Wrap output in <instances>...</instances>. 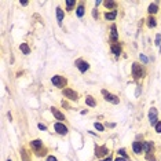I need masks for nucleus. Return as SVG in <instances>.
Wrapping results in <instances>:
<instances>
[{
  "mask_svg": "<svg viewBox=\"0 0 161 161\" xmlns=\"http://www.w3.org/2000/svg\"><path fill=\"white\" fill-rule=\"evenodd\" d=\"M51 81H52V84L55 87H58V88H62V87L66 86V79H64L62 76H54L52 79H51Z\"/></svg>",
  "mask_w": 161,
  "mask_h": 161,
  "instance_id": "nucleus-1",
  "label": "nucleus"
},
{
  "mask_svg": "<svg viewBox=\"0 0 161 161\" xmlns=\"http://www.w3.org/2000/svg\"><path fill=\"white\" fill-rule=\"evenodd\" d=\"M132 75L135 79H140V77H143V69L142 66H140L139 64H134L132 65Z\"/></svg>",
  "mask_w": 161,
  "mask_h": 161,
  "instance_id": "nucleus-2",
  "label": "nucleus"
},
{
  "mask_svg": "<svg viewBox=\"0 0 161 161\" xmlns=\"http://www.w3.org/2000/svg\"><path fill=\"white\" fill-rule=\"evenodd\" d=\"M64 95L66 98H69L70 100H77V92L76 91H73V89H70V88H65L64 89Z\"/></svg>",
  "mask_w": 161,
  "mask_h": 161,
  "instance_id": "nucleus-3",
  "label": "nucleus"
},
{
  "mask_svg": "<svg viewBox=\"0 0 161 161\" xmlns=\"http://www.w3.org/2000/svg\"><path fill=\"white\" fill-rule=\"evenodd\" d=\"M76 66L79 68V70L81 72V73L87 72V70H88V68H89V65L87 64L86 61H83V59H77V61H76Z\"/></svg>",
  "mask_w": 161,
  "mask_h": 161,
  "instance_id": "nucleus-4",
  "label": "nucleus"
},
{
  "mask_svg": "<svg viewBox=\"0 0 161 161\" xmlns=\"http://www.w3.org/2000/svg\"><path fill=\"white\" fill-rule=\"evenodd\" d=\"M54 129H55L58 134H61V135H66V134H68V127L61 124V123H57V124L54 125Z\"/></svg>",
  "mask_w": 161,
  "mask_h": 161,
  "instance_id": "nucleus-5",
  "label": "nucleus"
},
{
  "mask_svg": "<svg viewBox=\"0 0 161 161\" xmlns=\"http://www.w3.org/2000/svg\"><path fill=\"white\" fill-rule=\"evenodd\" d=\"M109 153V150H107L106 146H97V149H95V156L97 157H103V156H106V154Z\"/></svg>",
  "mask_w": 161,
  "mask_h": 161,
  "instance_id": "nucleus-6",
  "label": "nucleus"
},
{
  "mask_svg": "<svg viewBox=\"0 0 161 161\" xmlns=\"http://www.w3.org/2000/svg\"><path fill=\"white\" fill-rule=\"evenodd\" d=\"M149 120H150L151 124H157V110L154 109V107H151L150 112H149Z\"/></svg>",
  "mask_w": 161,
  "mask_h": 161,
  "instance_id": "nucleus-7",
  "label": "nucleus"
},
{
  "mask_svg": "<svg viewBox=\"0 0 161 161\" xmlns=\"http://www.w3.org/2000/svg\"><path fill=\"white\" fill-rule=\"evenodd\" d=\"M103 92V95H105V99L106 100H110L112 103H114V105H117L120 100H118V98L116 97V95H112V94H107L106 91H102Z\"/></svg>",
  "mask_w": 161,
  "mask_h": 161,
  "instance_id": "nucleus-8",
  "label": "nucleus"
},
{
  "mask_svg": "<svg viewBox=\"0 0 161 161\" xmlns=\"http://www.w3.org/2000/svg\"><path fill=\"white\" fill-rule=\"evenodd\" d=\"M30 145H32V147L36 150V153H37V154H41V147H43V143H41V140H39V139H37V140H33Z\"/></svg>",
  "mask_w": 161,
  "mask_h": 161,
  "instance_id": "nucleus-9",
  "label": "nucleus"
},
{
  "mask_svg": "<svg viewBox=\"0 0 161 161\" xmlns=\"http://www.w3.org/2000/svg\"><path fill=\"white\" fill-rule=\"evenodd\" d=\"M153 142H150V140H147V142H143V151H146V154L151 153V150H153Z\"/></svg>",
  "mask_w": 161,
  "mask_h": 161,
  "instance_id": "nucleus-10",
  "label": "nucleus"
},
{
  "mask_svg": "<svg viewBox=\"0 0 161 161\" xmlns=\"http://www.w3.org/2000/svg\"><path fill=\"white\" fill-rule=\"evenodd\" d=\"M132 149H134V151H135L136 154L142 153V150H143V142H134L132 143Z\"/></svg>",
  "mask_w": 161,
  "mask_h": 161,
  "instance_id": "nucleus-11",
  "label": "nucleus"
},
{
  "mask_svg": "<svg viewBox=\"0 0 161 161\" xmlns=\"http://www.w3.org/2000/svg\"><path fill=\"white\" fill-rule=\"evenodd\" d=\"M51 112H52V114L55 116V118H57V120H59V121H64V120H65V116L62 114V113L58 110V109L52 107V109H51Z\"/></svg>",
  "mask_w": 161,
  "mask_h": 161,
  "instance_id": "nucleus-12",
  "label": "nucleus"
},
{
  "mask_svg": "<svg viewBox=\"0 0 161 161\" xmlns=\"http://www.w3.org/2000/svg\"><path fill=\"white\" fill-rule=\"evenodd\" d=\"M112 51H113L114 55H120V54H121V47L118 46V44H113V46H112Z\"/></svg>",
  "mask_w": 161,
  "mask_h": 161,
  "instance_id": "nucleus-13",
  "label": "nucleus"
},
{
  "mask_svg": "<svg viewBox=\"0 0 161 161\" xmlns=\"http://www.w3.org/2000/svg\"><path fill=\"white\" fill-rule=\"evenodd\" d=\"M57 18H58V24H61L62 19H64V11H62L61 7L57 8Z\"/></svg>",
  "mask_w": 161,
  "mask_h": 161,
  "instance_id": "nucleus-14",
  "label": "nucleus"
},
{
  "mask_svg": "<svg viewBox=\"0 0 161 161\" xmlns=\"http://www.w3.org/2000/svg\"><path fill=\"white\" fill-rule=\"evenodd\" d=\"M86 103L88 105V106L94 107V106H95V105H97V102H95V99H94L92 97H89V95H88V97L86 98Z\"/></svg>",
  "mask_w": 161,
  "mask_h": 161,
  "instance_id": "nucleus-15",
  "label": "nucleus"
},
{
  "mask_svg": "<svg viewBox=\"0 0 161 161\" xmlns=\"http://www.w3.org/2000/svg\"><path fill=\"white\" fill-rule=\"evenodd\" d=\"M116 17H117V11L116 10H113L112 13H106V14H105V18H106V19H114Z\"/></svg>",
  "mask_w": 161,
  "mask_h": 161,
  "instance_id": "nucleus-16",
  "label": "nucleus"
},
{
  "mask_svg": "<svg viewBox=\"0 0 161 161\" xmlns=\"http://www.w3.org/2000/svg\"><path fill=\"white\" fill-rule=\"evenodd\" d=\"M19 48H21V51L24 54H29V52H30V48L28 47V44H26V43H22L21 46H19Z\"/></svg>",
  "mask_w": 161,
  "mask_h": 161,
  "instance_id": "nucleus-17",
  "label": "nucleus"
},
{
  "mask_svg": "<svg viewBox=\"0 0 161 161\" xmlns=\"http://www.w3.org/2000/svg\"><path fill=\"white\" fill-rule=\"evenodd\" d=\"M147 25H149V28H154V26L157 25V22H156V19L153 17H150L147 19Z\"/></svg>",
  "mask_w": 161,
  "mask_h": 161,
  "instance_id": "nucleus-18",
  "label": "nucleus"
},
{
  "mask_svg": "<svg viewBox=\"0 0 161 161\" xmlns=\"http://www.w3.org/2000/svg\"><path fill=\"white\" fill-rule=\"evenodd\" d=\"M149 13H150V14H156V13H157V4L156 3L150 4V6H149Z\"/></svg>",
  "mask_w": 161,
  "mask_h": 161,
  "instance_id": "nucleus-19",
  "label": "nucleus"
},
{
  "mask_svg": "<svg viewBox=\"0 0 161 161\" xmlns=\"http://www.w3.org/2000/svg\"><path fill=\"white\" fill-rule=\"evenodd\" d=\"M112 39L117 40V29H116V25H112Z\"/></svg>",
  "mask_w": 161,
  "mask_h": 161,
  "instance_id": "nucleus-20",
  "label": "nucleus"
},
{
  "mask_svg": "<svg viewBox=\"0 0 161 161\" xmlns=\"http://www.w3.org/2000/svg\"><path fill=\"white\" fill-rule=\"evenodd\" d=\"M75 4H76L75 0H68V1H66V7H68V10L70 11L72 8H73V6H75Z\"/></svg>",
  "mask_w": 161,
  "mask_h": 161,
  "instance_id": "nucleus-21",
  "label": "nucleus"
},
{
  "mask_svg": "<svg viewBox=\"0 0 161 161\" xmlns=\"http://www.w3.org/2000/svg\"><path fill=\"white\" fill-rule=\"evenodd\" d=\"M105 6H106L107 8H114L116 7V1H105Z\"/></svg>",
  "mask_w": 161,
  "mask_h": 161,
  "instance_id": "nucleus-22",
  "label": "nucleus"
},
{
  "mask_svg": "<svg viewBox=\"0 0 161 161\" xmlns=\"http://www.w3.org/2000/svg\"><path fill=\"white\" fill-rule=\"evenodd\" d=\"M84 15V7L83 6H79L77 7V17H83Z\"/></svg>",
  "mask_w": 161,
  "mask_h": 161,
  "instance_id": "nucleus-23",
  "label": "nucleus"
},
{
  "mask_svg": "<svg viewBox=\"0 0 161 161\" xmlns=\"http://www.w3.org/2000/svg\"><path fill=\"white\" fill-rule=\"evenodd\" d=\"M95 128H97L98 131H103V125L99 124V123H95Z\"/></svg>",
  "mask_w": 161,
  "mask_h": 161,
  "instance_id": "nucleus-24",
  "label": "nucleus"
},
{
  "mask_svg": "<svg viewBox=\"0 0 161 161\" xmlns=\"http://www.w3.org/2000/svg\"><path fill=\"white\" fill-rule=\"evenodd\" d=\"M146 158H147L149 161H156V158H154V156H151V153L146 154Z\"/></svg>",
  "mask_w": 161,
  "mask_h": 161,
  "instance_id": "nucleus-25",
  "label": "nucleus"
},
{
  "mask_svg": "<svg viewBox=\"0 0 161 161\" xmlns=\"http://www.w3.org/2000/svg\"><path fill=\"white\" fill-rule=\"evenodd\" d=\"M156 131H157L158 134H161V123H160V121L156 124Z\"/></svg>",
  "mask_w": 161,
  "mask_h": 161,
  "instance_id": "nucleus-26",
  "label": "nucleus"
},
{
  "mask_svg": "<svg viewBox=\"0 0 161 161\" xmlns=\"http://www.w3.org/2000/svg\"><path fill=\"white\" fill-rule=\"evenodd\" d=\"M47 161H58V160H57L55 157H54V156H50V157L47 158Z\"/></svg>",
  "mask_w": 161,
  "mask_h": 161,
  "instance_id": "nucleus-27",
  "label": "nucleus"
},
{
  "mask_svg": "<svg viewBox=\"0 0 161 161\" xmlns=\"http://www.w3.org/2000/svg\"><path fill=\"white\" fill-rule=\"evenodd\" d=\"M118 153L121 154V156H124V157H127V154H125V150H118Z\"/></svg>",
  "mask_w": 161,
  "mask_h": 161,
  "instance_id": "nucleus-28",
  "label": "nucleus"
},
{
  "mask_svg": "<svg viewBox=\"0 0 161 161\" xmlns=\"http://www.w3.org/2000/svg\"><path fill=\"white\" fill-rule=\"evenodd\" d=\"M140 59H142L143 62H147V58L145 57V55H140Z\"/></svg>",
  "mask_w": 161,
  "mask_h": 161,
  "instance_id": "nucleus-29",
  "label": "nucleus"
},
{
  "mask_svg": "<svg viewBox=\"0 0 161 161\" xmlns=\"http://www.w3.org/2000/svg\"><path fill=\"white\" fill-rule=\"evenodd\" d=\"M39 128H40V129H43V131H44V129H46V125H43V124H39Z\"/></svg>",
  "mask_w": 161,
  "mask_h": 161,
  "instance_id": "nucleus-30",
  "label": "nucleus"
},
{
  "mask_svg": "<svg viewBox=\"0 0 161 161\" xmlns=\"http://www.w3.org/2000/svg\"><path fill=\"white\" fill-rule=\"evenodd\" d=\"M116 161H127V160H125V158H120V157H118Z\"/></svg>",
  "mask_w": 161,
  "mask_h": 161,
  "instance_id": "nucleus-31",
  "label": "nucleus"
},
{
  "mask_svg": "<svg viewBox=\"0 0 161 161\" xmlns=\"http://www.w3.org/2000/svg\"><path fill=\"white\" fill-rule=\"evenodd\" d=\"M102 161H112V158L109 157V158H106V160H102Z\"/></svg>",
  "mask_w": 161,
  "mask_h": 161,
  "instance_id": "nucleus-32",
  "label": "nucleus"
},
{
  "mask_svg": "<svg viewBox=\"0 0 161 161\" xmlns=\"http://www.w3.org/2000/svg\"><path fill=\"white\" fill-rule=\"evenodd\" d=\"M8 161H10V160H8Z\"/></svg>",
  "mask_w": 161,
  "mask_h": 161,
  "instance_id": "nucleus-33",
  "label": "nucleus"
}]
</instances>
